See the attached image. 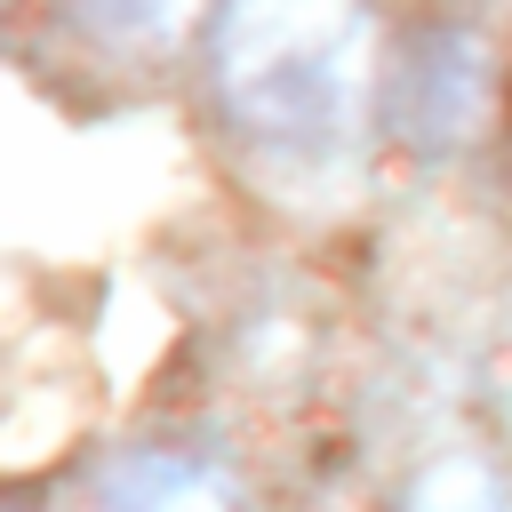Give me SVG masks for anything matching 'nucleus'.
Here are the masks:
<instances>
[{
	"label": "nucleus",
	"instance_id": "obj_1",
	"mask_svg": "<svg viewBox=\"0 0 512 512\" xmlns=\"http://www.w3.org/2000/svg\"><path fill=\"white\" fill-rule=\"evenodd\" d=\"M208 80L240 144L288 168H336L384 96L376 16L368 0H224Z\"/></svg>",
	"mask_w": 512,
	"mask_h": 512
},
{
	"label": "nucleus",
	"instance_id": "obj_2",
	"mask_svg": "<svg viewBox=\"0 0 512 512\" xmlns=\"http://www.w3.org/2000/svg\"><path fill=\"white\" fill-rule=\"evenodd\" d=\"M384 104H392V128L416 152H464L496 120V48L464 24H432L392 64Z\"/></svg>",
	"mask_w": 512,
	"mask_h": 512
},
{
	"label": "nucleus",
	"instance_id": "obj_3",
	"mask_svg": "<svg viewBox=\"0 0 512 512\" xmlns=\"http://www.w3.org/2000/svg\"><path fill=\"white\" fill-rule=\"evenodd\" d=\"M104 512H232L224 472L176 448H136L104 472Z\"/></svg>",
	"mask_w": 512,
	"mask_h": 512
},
{
	"label": "nucleus",
	"instance_id": "obj_4",
	"mask_svg": "<svg viewBox=\"0 0 512 512\" xmlns=\"http://www.w3.org/2000/svg\"><path fill=\"white\" fill-rule=\"evenodd\" d=\"M56 8L104 48H168L192 24V0H56Z\"/></svg>",
	"mask_w": 512,
	"mask_h": 512
},
{
	"label": "nucleus",
	"instance_id": "obj_5",
	"mask_svg": "<svg viewBox=\"0 0 512 512\" xmlns=\"http://www.w3.org/2000/svg\"><path fill=\"white\" fill-rule=\"evenodd\" d=\"M408 512H512V488H504L488 464L448 456V464H432V472L408 488Z\"/></svg>",
	"mask_w": 512,
	"mask_h": 512
}]
</instances>
